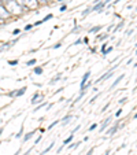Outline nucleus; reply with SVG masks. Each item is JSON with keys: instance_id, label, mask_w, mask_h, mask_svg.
Here are the masks:
<instances>
[{"instance_id": "e433bc0d", "label": "nucleus", "mask_w": 137, "mask_h": 155, "mask_svg": "<svg viewBox=\"0 0 137 155\" xmlns=\"http://www.w3.org/2000/svg\"><path fill=\"white\" fill-rule=\"evenodd\" d=\"M106 155H110V150H107V152H106Z\"/></svg>"}, {"instance_id": "393cba45", "label": "nucleus", "mask_w": 137, "mask_h": 155, "mask_svg": "<svg viewBox=\"0 0 137 155\" xmlns=\"http://www.w3.org/2000/svg\"><path fill=\"white\" fill-rule=\"evenodd\" d=\"M107 37H108V35H107V33H106V35L99 36V38H100V40H104V38H107Z\"/></svg>"}, {"instance_id": "bb28decb", "label": "nucleus", "mask_w": 137, "mask_h": 155, "mask_svg": "<svg viewBox=\"0 0 137 155\" xmlns=\"http://www.w3.org/2000/svg\"><path fill=\"white\" fill-rule=\"evenodd\" d=\"M60 45H62V43H60V41H59V43H56L55 45H54V48H59V47H60Z\"/></svg>"}, {"instance_id": "4be33fe9", "label": "nucleus", "mask_w": 137, "mask_h": 155, "mask_svg": "<svg viewBox=\"0 0 137 155\" xmlns=\"http://www.w3.org/2000/svg\"><path fill=\"white\" fill-rule=\"evenodd\" d=\"M51 18H52V14H48V15H47V17L44 18V19H43V21H44V22H45V21H48V19H51Z\"/></svg>"}, {"instance_id": "dca6fc26", "label": "nucleus", "mask_w": 137, "mask_h": 155, "mask_svg": "<svg viewBox=\"0 0 137 155\" xmlns=\"http://www.w3.org/2000/svg\"><path fill=\"white\" fill-rule=\"evenodd\" d=\"M34 73L36 74H41V73H43V68H36L34 69Z\"/></svg>"}, {"instance_id": "c85d7f7f", "label": "nucleus", "mask_w": 137, "mask_h": 155, "mask_svg": "<svg viewBox=\"0 0 137 155\" xmlns=\"http://www.w3.org/2000/svg\"><path fill=\"white\" fill-rule=\"evenodd\" d=\"M126 100H128V97H122V99H121V100H119V103H121V104H122V103H125V102H126Z\"/></svg>"}, {"instance_id": "5701e85b", "label": "nucleus", "mask_w": 137, "mask_h": 155, "mask_svg": "<svg viewBox=\"0 0 137 155\" xmlns=\"http://www.w3.org/2000/svg\"><path fill=\"white\" fill-rule=\"evenodd\" d=\"M96 126H97V124H93V125H90V126H89V132L93 130V129H96Z\"/></svg>"}, {"instance_id": "a19ab883", "label": "nucleus", "mask_w": 137, "mask_h": 155, "mask_svg": "<svg viewBox=\"0 0 137 155\" xmlns=\"http://www.w3.org/2000/svg\"><path fill=\"white\" fill-rule=\"evenodd\" d=\"M136 55H137V52H136Z\"/></svg>"}, {"instance_id": "4c0bfd02", "label": "nucleus", "mask_w": 137, "mask_h": 155, "mask_svg": "<svg viewBox=\"0 0 137 155\" xmlns=\"http://www.w3.org/2000/svg\"><path fill=\"white\" fill-rule=\"evenodd\" d=\"M134 118H137V113H136V114H134Z\"/></svg>"}, {"instance_id": "ea45409f", "label": "nucleus", "mask_w": 137, "mask_h": 155, "mask_svg": "<svg viewBox=\"0 0 137 155\" xmlns=\"http://www.w3.org/2000/svg\"><path fill=\"white\" fill-rule=\"evenodd\" d=\"M0 2H3V0H0Z\"/></svg>"}, {"instance_id": "9d476101", "label": "nucleus", "mask_w": 137, "mask_h": 155, "mask_svg": "<svg viewBox=\"0 0 137 155\" xmlns=\"http://www.w3.org/2000/svg\"><path fill=\"white\" fill-rule=\"evenodd\" d=\"M34 133H36V130H33V132H29V133H26V135H25V137H24V141H28L30 137H32L33 135H34Z\"/></svg>"}, {"instance_id": "79ce46f5", "label": "nucleus", "mask_w": 137, "mask_h": 155, "mask_svg": "<svg viewBox=\"0 0 137 155\" xmlns=\"http://www.w3.org/2000/svg\"><path fill=\"white\" fill-rule=\"evenodd\" d=\"M136 45H137V44H136Z\"/></svg>"}, {"instance_id": "7ed1b4c3", "label": "nucleus", "mask_w": 137, "mask_h": 155, "mask_svg": "<svg viewBox=\"0 0 137 155\" xmlns=\"http://www.w3.org/2000/svg\"><path fill=\"white\" fill-rule=\"evenodd\" d=\"M114 69H117V66H114V68H113V69H110V70H108L107 73H104V74H103V76L100 77L99 80H97V82H99V81H103V80H108V78H110V76H111V74H113Z\"/></svg>"}, {"instance_id": "6ab92c4d", "label": "nucleus", "mask_w": 137, "mask_h": 155, "mask_svg": "<svg viewBox=\"0 0 137 155\" xmlns=\"http://www.w3.org/2000/svg\"><path fill=\"white\" fill-rule=\"evenodd\" d=\"M90 11H92V10H90V8H86V10H85L84 12H82V17H85V15H88V14H89Z\"/></svg>"}, {"instance_id": "423d86ee", "label": "nucleus", "mask_w": 137, "mask_h": 155, "mask_svg": "<svg viewBox=\"0 0 137 155\" xmlns=\"http://www.w3.org/2000/svg\"><path fill=\"white\" fill-rule=\"evenodd\" d=\"M25 91H26V88H22V89H21V91H14V92H11V94H10V96H21V95H24L25 94Z\"/></svg>"}, {"instance_id": "aec40b11", "label": "nucleus", "mask_w": 137, "mask_h": 155, "mask_svg": "<svg viewBox=\"0 0 137 155\" xmlns=\"http://www.w3.org/2000/svg\"><path fill=\"white\" fill-rule=\"evenodd\" d=\"M58 122H59V121H54V122H52V124H51V125H50V126H48V129H52V128H54V126H55V125H56V124H58Z\"/></svg>"}, {"instance_id": "473e14b6", "label": "nucleus", "mask_w": 137, "mask_h": 155, "mask_svg": "<svg viewBox=\"0 0 137 155\" xmlns=\"http://www.w3.org/2000/svg\"><path fill=\"white\" fill-rule=\"evenodd\" d=\"M78 44H81V38H78V40H76V43H74V45H78Z\"/></svg>"}, {"instance_id": "4468645a", "label": "nucleus", "mask_w": 137, "mask_h": 155, "mask_svg": "<svg viewBox=\"0 0 137 155\" xmlns=\"http://www.w3.org/2000/svg\"><path fill=\"white\" fill-rule=\"evenodd\" d=\"M99 30H102V26H95L89 30V33H96V32H99Z\"/></svg>"}, {"instance_id": "39448f33", "label": "nucleus", "mask_w": 137, "mask_h": 155, "mask_svg": "<svg viewBox=\"0 0 137 155\" xmlns=\"http://www.w3.org/2000/svg\"><path fill=\"white\" fill-rule=\"evenodd\" d=\"M90 77V71H86V73L84 74V77H82V81H81V89H82V87H84L85 84L88 82V78Z\"/></svg>"}, {"instance_id": "2f4dec72", "label": "nucleus", "mask_w": 137, "mask_h": 155, "mask_svg": "<svg viewBox=\"0 0 137 155\" xmlns=\"http://www.w3.org/2000/svg\"><path fill=\"white\" fill-rule=\"evenodd\" d=\"M32 26H33V25H26V26H25V30H29V29H32Z\"/></svg>"}, {"instance_id": "412c9836", "label": "nucleus", "mask_w": 137, "mask_h": 155, "mask_svg": "<svg viewBox=\"0 0 137 155\" xmlns=\"http://www.w3.org/2000/svg\"><path fill=\"white\" fill-rule=\"evenodd\" d=\"M44 106H45V103H43V104H40V106H38L37 108H36V110H33V111H34V113H36V111H38L40 108H43V107H44Z\"/></svg>"}, {"instance_id": "f257e3e1", "label": "nucleus", "mask_w": 137, "mask_h": 155, "mask_svg": "<svg viewBox=\"0 0 137 155\" xmlns=\"http://www.w3.org/2000/svg\"><path fill=\"white\" fill-rule=\"evenodd\" d=\"M3 6L6 7L10 14H21L22 8H24L18 4L17 0H3Z\"/></svg>"}, {"instance_id": "f3484780", "label": "nucleus", "mask_w": 137, "mask_h": 155, "mask_svg": "<svg viewBox=\"0 0 137 155\" xmlns=\"http://www.w3.org/2000/svg\"><path fill=\"white\" fill-rule=\"evenodd\" d=\"M60 77H62L60 74H58V76H56L54 80H51V84H54V82H56V81H58V80H60Z\"/></svg>"}, {"instance_id": "f704fd0d", "label": "nucleus", "mask_w": 137, "mask_h": 155, "mask_svg": "<svg viewBox=\"0 0 137 155\" xmlns=\"http://www.w3.org/2000/svg\"><path fill=\"white\" fill-rule=\"evenodd\" d=\"M121 113H122V110H118V111H117V114H115V115H117V117H118V115H121Z\"/></svg>"}, {"instance_id": "1a4fd4ad", "label": "nucleus", "mask_w": 137, "mask_h": 155, "mask_svg": "<svg viewBox=\"0 0 137 155\" xmlns=\"http://www.w3.org/2000/svg\"><path fill=\"white\" fill-rule=\"evenodd\" d=\"M123 77H125V76H123V74H122V76H119V77H118V78L115 80V81H114V84L111 85V88H115V87H117V85L119 84L121 81H122V78H123Z\"/></svg>"}, {"instance_id": "9b49d317", "label": "nucleus", "mask_w": 137, "mask_h": 155, "mask_svg": "<svg viewBox=\"0 0 137 155\" xmlns=\"http://www.w3.org/2000/svg\"><path fill=\"white\" fill-rule=\"evenodd\" d=\"M106 4H104V2H103V3H99V4H96V6L93 7V8H92V11H97V10H100V8H103V7H104Z\"/></svg>"}, {"instance_id": "7c9ffc66", "label": "nucleus", "mask_w": 137, "mask_h": 155, "mask_svg": "<svg viewBox=\"0 0 137 155\" xmlns=\"http://www.w3.org/2000/svg\"><path fill=\"white\" fill-rule=\"evenodd\" d=\"M44 21H38V22H34V26H38V25H41Z\"/></svg>"}, {"instance_id": "c756f323", "label": "nucleus", "mask_w": 137, "mask_h": 155, "mask_svg": "<svg viewBox=\"0 0 137 155\" xmlns=\"http://www.w3.org/2000/svg\"><path fill=\"white\" fill-rule=\"evenodd\" d=\"M37 2H38V3H44V4H45V3H48L50 0H37Z\"/></svg>"}, {"instance_id": "20e7f679", "label": "nucleus", "mask_w": 137, "mask_h": 155, "mask_svg": "<svg viewBox=\"0 0 137 155\" xmlns=\"http://www.w3.org/2000/svg\"><path fill=\"white\" fill-rule=\"evenodd\" d=\"M10 12L7 11V8L4 6H0V18H8L10 17Z\"/></svg>"}, {"instance_id": "f8f14e48", "label": "nucleus", "mask_w": 137, "mask_h": 155, "mask_svg": "<svg viewBox=\"0 0 137 155\" xmlns=\"http://www.w3.org/2000/svg\"><path fill=\"white\" fill-rule=\"evenodd\" d=\"M73 137H74V133H71V135H70V136H69V137H67V139H66V140H64V141H63V146H67V144H69V143H70V141H71V140H73Z\"/></svg>"}, {"instance_id": "b1692460", "label": "nucleus", "mask_w": 137, "mask_h": 155, "mask_svg": "<svg viewBox=\"0 0 137 155\" xmlns=\"http://www.w3.org/2000/svg\"><path fill=\"white\" fill-rule=\"evenodd\" d=\"M8 64H18V59H15V61H8Z\"/></svg>"}, {"instance_id": "f03ea898", "label": "nucleus", "mask_w": 137, "mask_h": 155, "mask_svg": "<svg viewBox=\"0 0 137 155\" xmlns=\"http://www.w3.org/2000/svg\"><path fill=\"white\" fill-rule=\"evenodd\" d=\"M24 3H25V7H28V8H32V10L37 8V6H38V2H37V0H24Z\"/></svg>"}, {"instance_id": "a878e982", "label": "nucleus", "mask_w": 137, "mask_h": 155, "mask_svg": "<svg viewBox=\"0 0 137 155\" xmlns=\"http://www.w3.org/2000/svg\"><path fill=\"white\" fill-rule=\"evenodd\" d=\"M18 33H21V30H19V29H15L14 32H12V35H14V36H17Z\"/></svg>"}, {"instance_id": "2eb2a0df", "label": "nucleus", "mask_w": 137, "mask_h": 155, "mask_svg": "<svg viewBox=\"0 0 137 155\" xmlns=\"http://www.w3.org/2000/svg\"><path fill=\"white\" fill-rule=\"evenodd\" d=\"M70 118H71V115H70V114H69V115H66V117H64L63 120H62V121H63V122H62V124H63V125H66V124L69 122V120H70Z\"/></svg>"}, {"instance_id": "58836bf2", "label": "nucleus", "mask_w": 137, "mask_h": 155, "mask_svg": "<svg viewBox=\"0 0 137 155\" xmlns=\"http://www.w3.org/2000/svg\"><path fill=\"white\" fill-rule=\"evenodd\" d=\"M25 155H29V152H26V154H25Z\"/></svg>"}, {"instance_id": "a211bd4d", "label": "nucleus", "mask_w": 137, "mask_h": 155, "mask_svg": "<svg viewBox=\"0 0 137 155\" xmlns=\"http://www.w3.org/2000/svg\"><path fill=\"white\" fill-rule=\"evenodd\" d=\"M34 63H36V59H30V61L26 63V66H32V64H34Z\"/></svg>"}, {"instance_id": "c9c22d12", "label": "nucleus", "mask_w": 137, "mask_h": 155, "mask_svg": "<svg viewBox=\"0 0 137 155\" xmlns=\"http://www.w3.org/2000/svg\"><path fill=\"white\" fill-rule=\"evenodd\" d=\"M0 25H4V22H3V18H0Z\"/></svg>"}, {"instance_id": "6e6552de", "label": "nucleus", "mask_w": 137, "mask_h": 155, "mask_svg": "<svg viewBox=\"0 0 137 155\" xmlns=\"http://www.w3.org/2000/svg\"><path fill=\"white\" fill-rule=\"evenodd\" d=\"M110 122H111V117L110 118H107V120L104 121V122H103V125H102V128H100V132H104V129L107 128L108 125H110Z\"/></svg>"}, {"instance_id": "0eeeda50", "label": "nucleus", "mask_w": 137, "mask_h": 155, "mask_svg": "<svg viewBox=\"0 0 137 155\" xmlns=\"http://www.w3.org/2000/svg\"><path fill=\"white\" fill-rule=\"evenodd\" d=\"M117 129H118V122H115V125H114L113 126V128H110V129H108V130H107V135H114V133H115V132H117Z\"/></svg>"}, {"instance_id": "ddd939ff", "label": "nucleus", "mask_w": 137, "mask_h": 155, "mask_svg": "<svg viewBox=\"0 0 137 155\" xmlns=\"http://www.w3.org/2000/svg\"><path fill=\"white\" fill-rule=\"evenodd\" d=\"M54 146H55V143H51V144H50V147H47V148L44 150V151H43V152H41V154H40V155H45V154H47V152H48V151H50V150H51V148H52V147H54Z\"/></svg>"}, {"instance_id": "72a5a7b5", "label": "nucleus", "mask_w": 137, "mask_h": 155, "mask_svg": "<svg viewBox=\"0 0 137 155\" xmlns=\"http://www.w3.org/2000/svg\"><path fill=\"white\" fill-rule=\"evenodd\" d=\"M92 154H93V148H90L89 151H88V154H86V155H92Z\"/></svg>"}, {"instance_id": "cd10ccee", "label": "nucleus", "mask_w": 137, "mask_h": 155, "mask_svg": "<svg viewBox=\"0 0 137 155\" xmlns=\"http://www.w3.org/2000/svg\"><path fill=\"white\" fill-rule=\"evenodd\" d=\"M108 106H110V103H107V104H106L104 107L102 108V111H106V110H107V108H108Z\"/></svg>"}]
</instances>
